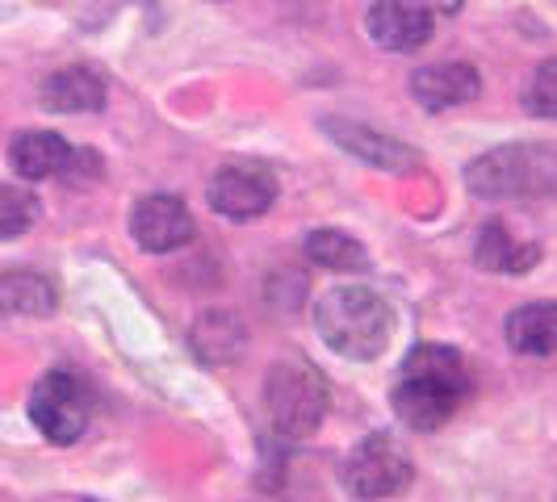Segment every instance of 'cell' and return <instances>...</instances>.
Instances as JSON below:
<instances>
[{
    "label": "cell",
    "mask_w": 557,
    "mask_h": 502,
    "mask_svg": "<svg viewBox=\"0 0 557 502\" xmlns=\"http://www.w3.org/2000/svg\"><path fill=\"white\" fill-rule=\"evenodd\" d=\"M474 386L470 364L448 343H419L398 368V386L391 393L394 415L416 431H436L457 415Z\"/></svg>",
    "instance_id": "1"
},
{
    "label": "cell",
    "mask_w": 557,
    "mask_h": 502,
    "mask_svg": "<svg viewBox=\"0 0 557 502\" xmlns=\"http://www.w3.org/2000/svg\"><path fill=\"white\" fill-rule=\"evenodd\" d=\"M314 331L348 361H377L394 335V310L369 285H335L314 306Z\"/></svg>",
    "instance_id": "2"
},
{
    "label": "cell",
    "mask_w": 557,
    "mask_h": 502,
    "mask_svg": "<svg viewBox=\"0 0 557 502\" xmlns=\"http://www.w3.org/2000/svg\"><path fill=\"white\" fill-rule=\"evenodd\" d=\"M466 185L482 201H532L557 193V147L511 142L470 160Z\"/></svg>",
    "instance_id": "3"
},
{
    "label": "cell",
    "mask_w": 557,
    "mask_h": 502,
    "mask_svg": "<svg viewBox=\"0 0 557 502\" xmlns=\"http://www.w3.org/2000/svg\"><path fill=\"white\" fill-rule=\"evenodd\" d=\"M264 406L285 440H307L323 427L327 418V381L314 364L298 361H277L264 377Z\"/></svg>",
    "instance_id": "4"
},
{
    "label": "cell",
    "mask_w": 557,
    "mask_h": 502,
    "mask_svg": "<svg viewBox=\"0 0 557 502\" xmlns=\"http://www.w3.org/2000/svg\"><path fill=\"white\" fill-rule=\"evenodd\" d=\"M344 490L361 502H386L407 494L411 477H416V465L411 456L403 452L398 440L391 436H364L361 444L348 452L344 461Z\"/></svg>",
    "instance_id": "5"
},
{
    "label": "cell",
    "mask_w": 557,
    "mask_h": 502,
    "mask_svg": "<svg viewBox=\"0 0 557 502\" xmlns=\"http://www.w3.org/2000/svg\"><path fill=\"white\" fill-rule=\"evenodd\" d=\"M29 418L51 444H76L92 423V393L76 373H47L29 390Z\"/></svg>",
    "instance_id": "6"
},
{
    "label": "cell",
    "mask_w": 557,
    "mask_h": 502,
    "mask_svg": "<svg viewBox=\"0 0 557 502\" xmlns=\"http://www.w3.org/2000/svg\"><path fill=\"white\" fill-rule=\"evenodd\" d=\"M273 201H277V180L264 164L239 160V164L219 167L210 180V205L231 223H251V218L269 214Z\"/></svg>",
    "instance_id": "7"
},
{
    "label": "cell",
    "mask_w": 557,
    "mask_h": 502,
    "mask_svg": "<svg viewBox=\"0 0 557 502\" xmlns=\"http://www.w3.org/2000/svg\"><path fill=\"white\" fill-rule=\"evenodd\" d=\"M364 26H369V38L382 51L407 55V51H419V47L432 42L436 17H432V9L423 0H373Z\"/></svg>",
    "instance_id": "8"
},
{
    "label": "cell",
    "mask_w": 557,
    "mask_h": 502,
    "mask_svg": "<svg viewBox=\"0 0 557 502\" xmlns=\"http://www.w3.org/2000/svg\"><path fill=\"white\" fill-rule=\"evenodd\" d=\"M131 235H135V243H139L143 251L164 255V251L185 248L197 235V226H194L189 205H185L181 197L151 193L131 210Z\"/></svg>",
    "instance_id": "9"
},
{
    "label": "cell",
    "mask_w": 557,
    "mask_h": 502,
    "mask_svg": "<svg viewBox=\"0 0 557 502\" xmlns=\"http://www.w3.org/2000/svg\"><path fill=\"white\" fill-rule=\"evenodd\" d=\"M319 126H323V135H327L339 151H348L352 160H364V164L382 167V172H416L419 167V151L411 142L391 139V135H382V130H373V126H361V122H352V117H323Z\"/></svg>",
    "instance_id": "10"
},
{
    "label": "cell",
    "mask_w": 557,
    "mask_h": 502,
    "mask_svg": "<svg viewBox=\"0 0 557 502\" xmlns=\"http://www.w3.org/2000/svg\"><path fill=\"white\" fill-rule=\"evenodd\" d=\"M478 92H482V76L470 63H428L411 76V97L428 113L470 105Z\"/></svg>",
    "instance_id": "11"
},
{
    "label": "cell",
    "mask_w": 557,
    "mask_h": 502,
    "mask_svg": "<svg viewBox=\"0 0 557 502\" xmlns=\"http://www.w3.org/2000/svg\"><path fill=\"white\" fill-rule=\"evenodd\" d=\"M189 348L201 364H235L248 352V327L231 310H206L189 327Z\"/></svg>",
    "instance_id": "12"
},
{
    "label": "cell",
    "mask_w": 557,
    "mask_h": 502,
    "mask_svg": "<svg viewBox=\"0 0 557 502\" xmlns=\"http://www.w3.org/2000/svg\"><path fill=\"white\" fill-rule=\"evenodd\" d=\"M38 101L51 113H97L106 110V80L92 67H63L42 80Z\"/></svg>",
    "instance_id": "13"
},
{
    "label": "cell",
    "mask_w": 557,
    "mask_h": 502,
    "mask_svg": "<svg viewBox=\"0 0 557 502\" xmlns=\"http://www.w3.org/2000/svg\"><path fill=\"white\" fill-rule=\"evenodd\" d=\"M72 160V142L55 130H26L9 142V164L22 180H51L63 176V167Z\"/></svg>",
    "instance_id": "14"
},
{
    "label": "cell",
    "mask_w": 557,
    "mask_h": 502,
    "mask_svg": "<svg viewBox=\"0 0 557 502\" xmlns=\"http://www.w3.org/2000/svg\"><path fill=\"white\" fill-rule=\"evenodd\" d=\"M507 343L520 356H554L557 352V302H529L507 314Z\"/></svg>",
    "instance_id": "15"
},
{
    "label": "cell",
    "mask_w": 557,
    "mask_h": 502,
    "mask_svg": "<svg viewBox=\"0 0 557 502\" xmlns=\"http://www.w3.org/2000/svg\"><path fill=\"white\" fill-rule=\"evenodd\" d=\"M55 285L38 273H0V318H47L55 314Z\"/></svg>",
    "instance_id": "16"
},
{
    "label": "cell",
    "mask_w": 557,
    "mask_h": 502,
    "mask_svg": "<svg viewBox=\"0 0 557 502\" xmlns=\"http://www.w3.org/2000/svg\"><path fill=\"white\" fill-rule=\"evenodd\" d=\"M536 260H541V248L536 243H516L503 223H486L478 230V243H474L478 268H486V273H529Z\"/></svg>",
    "instance_id": "17"
},
{
    "label": "cell",
    "mask_w": 557,
    "mask_h": 502,
    "mask_svg": "<svg viewBox=\"0 0 557 502\" xmlns=\"http://www.w3.org/2000/svg\"><path fill=\"white\" fill-rule=\"evenodd\" d=\"M307 255L314 264L332 268V273H361L364 264H369L364 248L352 235H344V230H310Z\"/></svg>",
    "instance_id": "18"
},
{
    "label": "cell",
    "mask_w": 557,
    "mask_h": 502,
    "mask_svg": "<svg viewBox=\"0 0 557 502\" xmlns=\"http://www.w3.org/2000/svg\"><path fill=\"white\" fill-rule=\"evenodd\" d=\"M38 214H42V205L26 185H0V243L26 235L29 226L38 223Z\"/></svg>",
    "instance_id": "19"
},
{
    "label": "cell",
    "mask_w": 557,
    "mask_h": 502,
    "mask_svg": "<svg viewBox=\"0 0 557 502\" xmlns=\"http://www.w3.org/2000/svg\"><path fill=\"white\" fill-rule=\"evenodd\" d=\"M524 110H529L532 117L557 122V59H545V63L532 72L529 88H524Z\"/></svg>",
    "instance_id": "20"
},
{
    "label": "cell",
    "mask_w": 557,
    "mask_h": 502,
    "mask_svg": "<svg viewBox=\"0 0 557 502\" xmlns=\"http://www.w3.org/2000/svg\"><path fill=\"white\" fill-rule=\"evenodd\" d=\"M101 176V160H97V151L92 147H72V160L63 167V180L72 185V189H84V185H92Z\"/></svg>",
    "instance_id": "21"
}]
</instances>
